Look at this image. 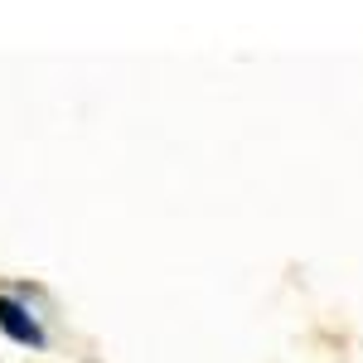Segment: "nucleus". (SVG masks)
<instances>
[{
    "label": "nucleus",
    "mask_w": 363,
    "mask_h": 363,
    "mask_svg": "<svg viewBox=\"0 0 363 363\" xmlns=\"http://www.w3.org/2000/svg\"><path fill=\"white\" fill-rule=\"evenodd\" d=\"M0 330L15 339V344H29V349L44 344V330L34 325V315H29L20 301H10V296H0Z\"/></svg>",
    "instance_id": "nucleus-1"
}]
</instances>
